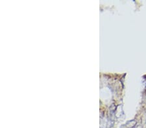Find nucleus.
<instances>
[{
    "instance_id": "nucleus-1",
    "label": "nucleus",
    "mask_w": 146,
    "mask_h": 128,
    "mask_svg": "<svg viewBox=\"0 0 146 128\" xmlns=\"http://www.w3.org/2000/svg\"><path fill=\"white\" fill-rule=\"evenodd\" d=\"M135 128H142V127H141V126H138L137 127H135Z\"/></svg>"
}]
</instances>
